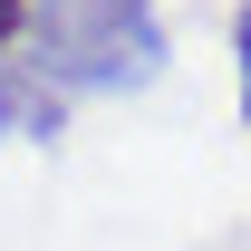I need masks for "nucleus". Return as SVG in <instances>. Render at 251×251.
<instances>
[{
	"mask_svg": "<svg viewBox=\"0 0 251 251\" xmlns=\"http://www.w3.org/2000/svg\"><path fill=\"white\" fill-rule=\"evenodd\" d=\"M164 68L155 0H29V77L58 97H126Z\"/></svg>",
	"mask_w": 251,
	"mask_h": 251,
	"instance_id": "nucleus-1",
	"label": "nucleus"
},
{
	"mask_svg": "<svg viewBox=\"0 0 251 251\" xmlns=\"http://www.w3.org/2000/svg\"><path fill=\"white\" fill-rule=\"evenodd\" d=\"M58 126H68V97L58 87H39L29 68H0V135H39V145H49Z\"/></svg>",
	"mask_w": 251,
	"mask_h": 251,
	"instance_id": "nucleus-2",
	"label": "nucleus"
},
{
	"mask_svg": "<svg viewBox=\"0 0 251 251\" xmlns=\"http://www.w3.org/2000/svg\"><path fill=\"white\" fill-rule=\"evenodd\" d=\"M232 58H242V126H251V0L232 10Z\"/></svg>",
	"mask_w": 251,
	"mask_h": 251,
	"instance_id": "nucleus-3",
	"label": "nucleus"
},
{
	"mask_svg": "<svg viewBox=\"0 0 251 251\" xmlns=\"http://www.w3.org/2000/svg\"><path fill=\"white\" fill-rule=\"evenodd\" d=\"M29 39V0H0V68H10V49Z\"/></svg>",
	"mask_w": 251,
	"mask_h": 251,
	"instance_id": "nucleus-4",
	"label": "nucleus"
}]
</instances>
